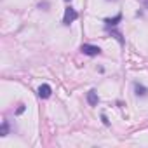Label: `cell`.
Returning a JSON list of instances; mask_svg holds the SVG:
<instances>
[{
  "label": "cell",
  "mask_w": 148,
  "mask_h": 148,
  "mask_svg": "<svg viewBox=\"0 0 148 148\" xmlns=\"http://www.w3.org/2000/svg\"><path fill=\"white\" fill-rule=\"evenodd\" d=\"M77 18H79V12H77L75 9H73V7H66L64 16H63V23H64V25H71Z\"/></svg>",
  "instance_id": "obj_1"
},
{
  "label": "cell",
  "mask_w": 148,
  "mask_h": 148,
  "mask_svg": "<svg viewBox=\"0 0 148 148\" xmlns=\"http://www.w3.org/2000/svg\"><path fill=\"white\" fill-rule=\"evenodd\" d=\"M80 51H82L86 56H98V54H101V49H99L98 45H92V44H82Z\"/></svg>",
  "instance_id": "obj_2"
},
{
  "label": "cell",
  "mask_w": 148,
  "mask_h": 148,
  "mask_svg": "<svg viewBox=\"0 0 148 148\" xmlns=\"http://www.w3.org/2000/svg\"><path fill=\"white\" fill-rule=\"evenodd\" d=\"M51 94H52V89H51V86H49V84H42V86L38 87V96H40L42 99L51 98Z\"/></svg>",
  "instance_id": "obj_3"
},
{
  "label": "cell",
  "mask_w": 148,
  "mask_h": 148,
  "mask_svg": "<svg viewBox=\"0 0 148 148\" xmlns=\"http://www.w3.org/2000/svg\"><path fill=\"white\" fill-rule=\"evenodd\" d=\"M87 103H89L91 106H96V105L99 103V96H98V91H96V89H91V91L87 92Z\"/></svg>",
  "instance_id": "obj_4"
},
{
  "label": "cell",
  "mask_w": 148,
  "mask_h": 148,
  "mask_svg": "<svg viewBox=\"0 0 148 148\" xmlns=\"http://www.w3.org/2000/svg\"><path fill=\"white\" fill-rule=\"evenodd\" d=\"M120 21H122V14H117L115 18H106L103 23L106 25V28H115V26H117Z\"/></svg>",
  "instance_id": "obj_5"
},
{
  "label": "cell",
  "mask_w": 148,
  "mask_h": 148,
  "mask_svg": "<svg viewBox=\"0 0 148 148\" xmlns=\"http://www.w3.org/2000/svg\"><path fill=\"white\" fill-rule=\"evenodd\" d=\"M134 94H136V96H141V98H146V96H148V89H146L143 84L134 82Z\"/></svg>",
  "instance_id": "obj_6"
},
{
  "label": "cell",
  "mask_w": 148,
  "mask_h": 148,
  "mask_svg": "<svg viewBox=\"0 0 148 148\" xmlns=\"http://www.w3.org/2000/svg\"><path fill=\"white\" fill-rule=\"evenodd\" d=\"M9 134V122L4 120L2 122V129H0V136H7Z\"/></svg>",
  "instance_id": "obj_7"
},
{
  "label": "cell",
  "mask_w": 148,
  "mask_h": 148,
  "mask_svg": "<svg viewBox=\"0 0 148 148\" xmlns=\"http://www.w3.org/2000/svg\"><path fill=\"white\" fill-rule=\"evenodd\" d=\"M101 120H103V124H105V125H110V122H108V119H106V115H105V113L101 115Z\"/></svg>",
  "instance_id": "obj_8"
},
{
  "label": "cell",
  "mask_w": 148,
  "mask_h": 148,
  "mask_svg": "<svg viewBox=\"0 0 148 148\" xmlns=\"http://www.w3.org/2000/svg\"><path fill=\"white\" fill-rule=\"evenodd\" d=\"M25 112V105H19V108H18V113H23Z\"/></svg>",
  "instance_id": "obj_9"
},
{
  "label": "cell",
  "mask_w": 148,
  "mask_h": 148,
  "mask_svg": "<svg viewBox=\"0 0 148 148\" xmlns=\"http://www.w3.org/2000/svg\"><path fill=\"white\" fill-rule=\"evenodd\" d=\"M143 5H145V9H148V0H143Z\"/></svg>",
  "instance_id": "obj_10"
},
{
  "label": "cell",
  "mask_w": 148,
  "mask_h": 148,
  "mask_svg": "<svg viewBox=\"0 0 148 148\" xmlns=\"http://www.w3.org/2000/svg\"><path fill=\"white\" fill-rule=\"evenodd\" d=\"M106 2H115V0H106Z\"/></svg>",
  "instance_id": "obj_11"
},
{
  "label": "cell",
  "mask_w": 148,
  "mask_h": 148,
  "mask_svg": "<svg viewBox=\"0 0 148 148\" xmlns=\"http://www.w3.org/2000/svg\"><path fill=\"white\" fill-rule=\"evenodd\" d=\"M66 2H70V0H66Z\"/></svg>",
  "instance_id": "obj_12"
}]
</instances>
